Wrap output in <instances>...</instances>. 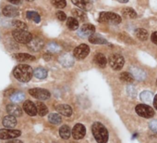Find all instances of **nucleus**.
Instances as JSON below:
<instances>
[{
  "mask_svg": "<svg viewBox=\"0 0 157 143\" xmlns=\"http://www.w3.org/2000/svg\"><path fill=\"white\" fill-rule=\"evenodd\" d=\"M56 111L60 114H62L64 116H67V117H68V116H70L72 114V109L67 104H60V105H57L56 106Z\"/></svg>",
  "mask_w": 157,
  "mask_h": 143,
  "instance_id": "20",
  "label": "nucleus"
},
{
  "mask_svg": "<svg viewBox=\"0 0 157 143\" xmlns=\"http://www.w3.org/2000/svg\"><path fill=\"white\" fill-rule=\"evenodd\" d=\"M59 135H60V137H61L63 139H67V138H69V137H70V135H71V131H70L69 126H68V125H62V126L60 127V129H59Z\"/></svg>",
  "mask_w": 157,
  "mask_h": 143,
  "instance_id": "27",
  "label": "nucleus"
},
{
  "mask_svg": "<svg viewBox=\"0 0 157 143\" xmlns=\"http://www.w3.org/2000/svg\"><path fill=\"white\" fill-rule=\"evenodd\" d=\"M131 73H132V76L135 79L137 80H140V81H142L146 78V74L145 72H143L141 69L140 68H137V67H132L131 68Z\"/></svg>",
  "mask_w": 157,
  "mask_h": 143,
  "instance_id": "21",
  "label": "nucleus"
},
{
  "mask_svg": "<svg viewBox=\"0 0 157 143\" xmlns=\"http://www.w3.org/2000/svg\"><path fill=\"white\" fill-rule=\"evenodd\" d=\"M90 53V47L89 46L85 45V44H82L80 46H78L77 47H75L74 51H73V55L74 58L77 59H85Z\"/></svg>",
  "mask_w": 157,
  "mask_h": 143,
  "instance_id": "6",
  "label": "nucleus"
},
{
  "mask_svg": "<svg viewBox=\"0 0 157 143\" xmlns=\"http://www.w3.org/2000/svg\"><path fill=\"white\" fill-rule=\"evenodd\" d=\"M127 93H128V96H130V97H132V98H135V97L137 96V90H136V88H135L134 87H132V86H128V87L127 88Z\"/></svg>",
  "mask_w": 157,
  "mask_h": 143,
  "instance_id": "39",
  "label": "nucleus"
},
{
  "mask_svg": "<svg viewBox=\"0 0 157 143\" xmlns=\"http://www.w3.org/2000/svg\"><path fill=\"white\" fill-rule=\"evenodd\" d=\"M11 25L16 29V30H25L27 31L28 29V26L25 22H21V21H19V20H15L11 22Z\"/></svg>",
  "mask_w": 157,
  "mask_h": 143,
  "instance_id": "33",
  "label": "nucleus"
},
{
  "mask_svg": "<svg viewBox=\"0 0 157 143\" xmlns=\"http://www.w3.org/2000/svg\"><path fill=\"white\" fill-rule=\"evenodd\" d=\"M149 127L151 131L157 133V120H152L149 124Z\"/></svg>",
  "mask_w": 157,
  "mask_h": 143,
  "instance_id": "40",
  "label": "nucleus"
},
{
  "mask_svg": "<svg viewBox=\"0 0 157 143\" xmlns=\"http://www.w3.org/2000/svg\"><path fill=\"white\" fill-rule=\"evenodd\" d=\"M156 85H157V80H156Z\"/></svg>",
  "mask_w": 157,
  "mask_h": 143,
  "instance_id": "49",
  "label": "nucleus"
},
{
  "mask_svg": "<svg viewBox=\"0 0 157 143\" xmlns=\"http://www.w3.org/2000/svg\"><path fill=\"white\" fill-rule=\"evenodd\" d=\"M7 143H23L21 140H20V139H16V138H14V139H10V140H9Z\"/></svg>",
  "mask_w": 157,
  "mask_h": 143,
  "instance_id": "45",
  "label": "nucleus"
},
{
  "mask_svg": "<svg viewBox=\"0 0 157 143\" xmlns=\"http://www.w3.org/2000/svg\"><path fill=\"white\" fill-rule=\"evenodd\" d=\"M44 59H45V60H50L51 59H52V55H51V53H45L44 55Z\"/></svg>",
  "mask_w": 157,
  "mask_h": 143,
  "instance_id": "44",
  "label": "nucleus"
},
{
  "mask_svg": "<svg viewBox=\"0 0 157 143\" xmlns=\"http://www.w3.org/2000/svg\"><path fill=\"white\" fill-rule=\"evenodd\" d=\"M71 1L76 7L80 8L82 10L88 11L92 9V4L88 0H71Z\"/></svg>",
  "mask_w": 157,
  "mask_h": 143,
  "instance_id": "17",
  "label": "nucleus"
},
{
  "mask_svg": "<svg viewBox=\"0 0 157 143\" xmlns=\"http://www.w3.org/2000/svg\"><path fill=\"white\" fill-rule=\"evenodd\" d=\"M94 32H95V27L93 24L86 23L80 28V30L78 31V35L81 37H88V36L90 37L94 34Z\"/></svg>",
  "mask_w": 157,
  "mask_h": 143,
  "instance_id": "10",
  "label": "nucleus"
},
{
  "mask_svg": "<svg viewBox=\"0 0 157 143\" xmlns=\"http://www.w3.org/2000/svg\"><path fill=\"white\" fill-rule=\"evenodd\" d=\"M121 21V17L115 12H101L98 18L99 22H108L113 24H119Z\"/></svg>",
  "mask_w": 157,
  "mask_h": 143,
  "instance_id": "4",
  "label": "nucleus"
},
{
  "mask_svg": "<svg viewBox=\"0 0 157 143\" xmlns=\"http://www.w3.org/2000/svg\"><path fill=\"white\" fill-rule=\"evenodd\" d=\"M52 4L58 9H63L67 6V2L66 0H51Z\"/></svg>",
  "mask_w": 157,
  "mask_h": 143,
  "instance_id": "38",
  "label": "nucleus"
},
{
  "mask_svg": "<svg viewBox=\"0 0 157 143\" xmlns=\"http://www.w3.org/2000/svg\"><path fill=\"white\" fill-rule=\"evenodd\" d=\"M59 62L64 67H70L74 64V58L70 54L65 53L59 57Z\"/></svg>",
  "mask_w": 157,
  "mask_h": 143,
  "instance_id": "18",
  "label": "nucleus"
},
{
  "mask_svg": "<svg viewBox=\"0 0 157 143\" xmlns=\"http://www.w3.org/2000/svg\"><path fill=\"white\" fill-rule=\"evenodd\" d=\"M48 120L53 125H58L62 122V118H61L60 114H58V113H51L48 116Z\"/></svg>",
  "mask_w": 157,
  "mask_h": 143,
  "instance_id": "35",
  "label": "nucleus"
},
{
  "mask_svg": "<svg viewBox=\"0 0 157 143\" xmlns=\"http://www.w3.org/2000/svg\"><path fill=\"white\" fill-rule=\"evenodd\" d=\"M67 26L69 30L75 31L78 28V21L74 17H69L67 20Z\"/></svg>",
  "mask_w": 157,
  "mask_h": 143,
  "instance_id": "26",
  "label": "nucleus"
},
{
  "mask_svg": "<svg viewBox=\"0 0 157 143\" xmlns=\"http://www.w3.org/2000/svg\"><path fill=\"white\" fill-rule=\"evenodd\" d=\"M21 135V131L17 129H10V128H3L0 129V139L2 140H10L14 139Z\"/></svg>",
  "mask_w": 157,
  "mask_h": 143,
  "instance_id": "5",
  "label": "nucleus"
},
{
  "mask_svg": "<svg viewBox=\"0 0 157 143\" xmlns=\"http://www.w3.org/2000/svg\"><path fill=\"white\" fill-rule=\"evenodd\" d=\"M72 137L75 139H82L86 134V128L82 124H77L72 129Z\"/></svg>",
  "mask_w": 157,
  "mask_h": 143,
  "instance_id": "11",
  "label": "nucleus"
},
{
  "mask_svg": "<svg viewBox=\"0 0 157 143\" xmlns=\"http://www.w3.org/2000/svg\"><path fill=\"white\" fill-rule=\"evenodd\" d=\"M12 36L18 43L27 45L33 39V35L25 30H14L12 32Z\"/></svg>",
  "mask_w": 157,
  "mask_h": 143,
  "instance_id": "3",
  "label": "nucleus"
},
{
  "mask_svg": "<svg viewBox=\"0 0 157 143\" xmlns=\"http://www.w3.org/2000/svg\"><path fill=\"white\" fill-rule=\"evenodd\" d=\"M7 1H9L12 5H19V4H21V0H7Z\"/></svg>",
  "mask_w": 157,
  "mask_h": 143,
  "instance_id": "43",
  "label": "nucleus"
},
{
  "mask_svg": "<svg viewBox=\"0 0 157 143\" xmlns=\"http://www.w3.org/2000/svg\"><path fill=\"white\" fill-rule=\"evenodd\" d=\"M7 112L10 115L18 117L22 115V109L16 103H10L7 105Z\"/></svg>",
  "mask_w": 157,
  "mask_h": 143,
  "instance_id": "15",
  "label": "nucleus"
},
{
  "mask_svg": "<svg viewBox=\"0 0 157 143\" xmlns=\"http://www.w3.org/2000/svg\"><path fill=\"white\" fill-rule=\"evenodd\" d=\"M89 41L92 44H98V45H104V44L107 43V41L104 37L99 35H91L89 37Z\"/></svg>",
  "mask_w": 157,
  "mask_h": 143,
  "instance_id": "24",
  "label": "nucleus"
},
{
  "mask_svg": "<svg viewBox=\"0 0 157 143\" xmlns=\"http://www.w3.org/2000/svg\"><path fill=\"white\" fill-rule=\"evenodd\" d=\"M33 76L37 78V79H44L46 78L47 76V71L44 69V68H42V67H39V68H36L34 71H33Z\"/></svg>",
  "mask_w": 157,
  "mask_h": 143,
  "instance_id": "23",
  "label": "nucleus"
},
{
  "mask_svg": "<svg viewBox=\"0 0 157 143\" xmlns=\"http://www.w3.org/2000/svg\"><path fill=\"white\" fill-rule=\"evenodd\" d=\"M25 100V94L23 92H14L10 96V100L14 103L21 102Z\"/></svg>",
  "mask_w": 157,
  "mask_h": 143,
  "instance_id": "29",
  "label": "nucleus"
},
{
  "mask_svg": "<svg viewBox=\"0 0 157 143\" xmlns=\"http://www.w3.org/2000/svg\"><path fill=\"white\" fill-rule=\"evenodd\" d=\"M135 35L138 37V39L141 41H146L148 39V32L143 28H138L135 30Z\"/></svg>",
  "mask_w": 157,
  "mask_h": 143,
  "instance_id": "28",
  "label": "nucleus"
},
{
  "mask_svg": "<svg viewBox=\"0 0 157 143\" xmlns=\"http://www.w3.org/2000/svg\"><path fill=\"white\" fill-rule=\"evenodd\" d=\"M140 98L144 102H150L152 100V93L150 92V91H143V92L140 93Z\"/></svg>",
  "mask_w": 157,
  "mask_h": 143,
  "instance_id": "37",
  "label": "nucleus"
},
{
  "mask_svg": "<svg viewBox=\"0 0 157 143\" xmlns=\"http://www.w3.org/2000/svg\"><path fill=\"white\" fill-rule=\"evenodd\" d=\"M27 46H28V47H29L30 50L34 51V52H37V51H40L44 47V43L40 38H33Z\"/></svg>",
  "mask_w": 157,
  "mask_h": 143,
  "instance_id": "14",
  "label": "nucleus"
},
{
  "mask_svg": "<svg viewBox=\"0 0 157 143\" xmlns=\"http://www.w3.org/2000/svg\"><path fill=\"white\" fill-rule=\"evenodd\" d=\"M136 112L144 118H151L154 115V111L150 106L145 104H139L136 106Z\"/></svg>",
  "mask_w": 157,
  "mask_h": 143,
  "instance_id": "9",
  "label": "nucleus"
},
{
  "mask_svg": "<svg viewBox=\"0 0 157 143\" xmlns=\"http://www.w3.org/2000/svg\"><path fill=\"white\" fill-rule=\"evenodd\" d=\"M36 107H37V112H38V114L40 116H44L48 113V109L47 107L45 106L44 103L41 102V101H38L36 103Z\"/></svg>",
  "mask_w": 157,
  "mask_h": 143,
  "instance_id": "32",
  "label": "nucleus"
},
{
  "mask_svg": "<svg viewBox=\"0 0 157 143\" xmlns=\"http://www.w3.org/2000/svg\"><path fill=\"white\" fill-rule=\"evenodd\" d=\"M27 1H29V2H32V1H33V0H27Z\"/></svg>",
  "mask_w": 157,
  "mask_h": 143,
  "instance_id": "48",
  "label": "nucleus"
},
{
  "mask_svg": "<svg viewBox=\"0 0 157 143\" xmlns=\"http://www.w3.org/2000/svg\"><path fill=\"white\" fill-rule=\"evenodd\" d=\"M47 50L49 53H57L61 50V47L56 43H49L47 45Z\"/></svg>",
  "mask_w": 157,
  "mask_h": 143,
  "instance_id": "36",
  "label": "nucleus"
},
{
  "mask_svg": "<svg viewBox=\"0 0 157 143\" xmlns=\"http://www.w3.org/2000/svg\"><path fill=\"white\" fill-rule=\"evenodd\" d=\"M2 14L8 18H15L20 15V10L12 6H5L2 10Z\"/></svg>",
  "mask_w": 157,
  "mask_h": 143,
  "instance_id": "13",
  "label": "nucleus"
},
{
  "mask_svg": "<svg viewBox=\"0 0 157 143\" xmlns=\"http://www.w3.org/2000/svg\"><path fill=\"white\" fill-rule=\"evenodd\" d=\"M29 94L32 97H33L37 100H48L51 96L50 92L44 88H31L29 90Z\"/></svg>",
  "mask_w": 157,
  "mask_h": 143,
  "instance_id": "8",
  "label": "nucleus"
},
{
  "mask_svg": "<svg viewBox=\"0 0 157 143\" xmlns=\"http://www.w3.org/2000/svg\"><path fill=\"white\" fill-rule=\"evenodd\" d=\"M71 13L74 16V18L77 19L78 21L84 22L86 20V15H85V13L82 10H77V9L76 10H72Z\"/></svg>",
  "mask_w": 157,
  "mask_h": 143,
  "instance_id": "30",
  "label": "nucleus"
},
{
  "mask_svg": "<svg viewBox=\"0 0 157 143\" xmlns=\"http://www.w3.org/2000/svg\"><path fill=\"white\" fill-rule=\"evenodd\" d=\"M56 18H57L59 21L63 22V21L67 20V15L65 14V12H63V11H61V10H58V11L56 12Z\"/></svg>",
  "mask_w": 157,
  "mask_h": 143,
  "instance_id": "41",
  "label": "nucleus"
},
{
  "mask_svg": "<svg viewBox=\"0 0 157 143\" xmlns=\"http://www.w3.org/2000/svg\"><path fill=\"white\" fill-rule=\"evenodd\" d=\"M26 17H27L28 20L33 21V22H34L35 23H39V22H41V17H40L39 13L36 12V11H33V10L27 11V12H26Z\"/></svg>",
  "mask_w": 157,
  "mask_h": 143,
  "instance_id": "25",
  "label": "nucleus"
},
{
  "mask_svg": "<svg viewBox=\"0 0 157 143\" xmlns=\"http://www.w3.org/2000/svg\"><path fill=\"white\" fill-rule=\"evenodd\" d=\"M108 61H109L111 68L116 70V71L122 69V67L124 66V63H125L124 58L119 54H114V55L110 56Z\"/></svg>",
  "mask_w": 157,
  "mask_h": 143,
  "instance_id": "7",
  "label": "nucleus"
},
{
  "mask_svg": "<svg viewBox=\"0 0 157 143\" xmlns=\"http://www.w3.org/2000/svg\"><path fill=\"white\" fill-rule=\"evenodd\" d=\"M122 14L125 15L126 17L129 18V19H135L137 17V13L136 11L131 9V8H125L122 10Z\"/></svg>",
  "mask_w": 157,
  "mask_h": 143,
  "instance_id": "34",
  "label": "nucleus"
},
{
  "mask_svg": "<svg viewBox=\"0 0 157 143\" xmlns=\"http://www.w3.org/2000/svg\"><path fill=\"white\" fill-rule=\"evenodd\" d=\"M119 79L124 82V83H132L134 81V77L131 74L129 73H127V72H123V73L120 74L119 76Z\"/></svg>",
  "mask_w": 157,
  "mask_h": 143,
  "instance_id": "31",
  "label": "nucleus"
},
{
  "mask_svg": "<svg viewBox=\"0 0 157 143\" xmlns=\"http://www.w3.org/2000/svg\"><path fill=\"white\" fill-rule=\"evenodd\" d=\"M153 106H154V108L157 110V95L155 96V98H154V101H153Z\"/></svg>",
  "mask_w": 157,
  "mask_h": 143,
  "instance_id": "46",
  "label": "nucleus"
},
{
  "mask_svg": "<svg viewBox=\"0 0 157 143\" xmlns=\"http://www.w3.org/2000/svg\"><path fill=\"white\" fill-rule=\"evenodd\" d=\"M92 131H93L95 140L98 143H106L107 142L108 131L103 124H101L99 122L94 123L92 126Z\"/></svg>",
  "mask_w": 157,
  "mask_h": 143,
  "instance_id": "2",
  "label": "nucleus"
},
{
  "mask_svg": "<svg viewBox=\"0 0 157 143\" xmlns=\"http://www.w3.org/2000/svg\"><path fill=\"white\" fill-rule=\"evenodd\" d=\"M13 57L18 61H33V60H35L34 56H33L31 54H27V53H16V54H13Z\"/></svg>",
  "mask_w": 157,
  "mask_h": 143,
  "instance_id": "19",
  "label": "nucleus"
},
{
  "mask_svg": "<svg viewBox=\"0 0 157 143\" xmlns=\"http://www.w3.org/2000/svg\"><path fill=\"white\" fill-rule=\"evenodd\" d=\"M2 125H4V127L6 128H10V129H13L16 125H17V119L15 116L12 115H7L3 118L2 120Z\"/></svg>",
  "mask_w": 157,
  "mask_h": 143,
  "instance_id": "16",
  "label": "nucleus"
},
{
  "mask_svg": "<svg viewBox=\"0 0 157 143\" xmlns=\"http://www.w3.org/2000/svg\"><path fill=\"white\" fill-rule=\"evenodd\" d=\"M94 62L96 65H98L99 67L101 68H105L106 66V58L105 57L104 54L102 53H97L95 56H94Z\"/></svg>",
  "mask_w": 157,
  "mask_h": 143,
  "instance_id": "22",
  "label": "nucleus"
},
{
  "mask_svg": "<svg viewBox=\"0 0 157 143\" xmlns=\"http://www.w3.org/2000/svg\"><path fill=\"white\" fill-rule=\"evenodd\" d=\"M117 1L120 2V3H128V0H117Z\"/></svg>",
  "mask_w": 157,
  "mask_h": 143,
  "instance_id": "47",
  "label": "nucleus"
},
{
  "mask_svg": "<svg viewBox=\"0 0 157 143\" xmlns=\"http://www.w3.org/2000/svg\"><path fill=\"white\" fill-rule=\"evenodd\" d=\"M151 39L152 43H154L155 45H157V32L152 33V35L151 36Z\"/></svg>",
  "mask_w": 157,
  "mask_h": 143,
  "instance_id": "42",
  "label": "nucleus"
},
{
  "mask_svg": "<svg viewBox=\"0 0 157 143\" xmlns=\"http://www.w3.org/2000/svg\"><path fill=\"white\" fill-rule=\"evenodd\" d=\"M23 110L30 116H35L38 113L36 104H34L33 101H31L29 100L24 101V103H23Z\"/></svg>",
  "mask_w": 157,
  "mask_h": 143,
  "instance_id": "12",
  "label": "nucleus"
},
{
  "mask_svg": "<svg viewBox=\"0 0 157 143\" xmlns=\"http://www.w3.org/2000/svg\"><path fill=\"white\" fill-rule=\"evenodd\" d=\"M13 75L17 80L20 82L27 83L29 82L33 76V70L30 65L27 64H20L15 67L13 71Z\"/></svg>",
  "mask_w": 157,
  "mask_h": 143,
  "instance_id": "1",
  "label": "nucleus"
}]
</instances>
